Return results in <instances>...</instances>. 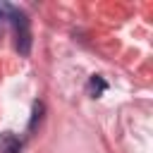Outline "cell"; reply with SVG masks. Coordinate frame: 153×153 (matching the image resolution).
I'll list each match as a JSON object with an SVG mask.
<instances>
[{"label":"cell","mask_w":153,"mask_h":153,"mask_svg":"<svg viewBox=\"0 0 153 153\" xmlns=\"http://www.w3.org/2000/svg\"><path fill=\"white\" fill-rule=\"evenodd\" d=\"M24 148V139H19L12 131H2L0 134V153H22Z\"/></svg>","instance_id":"cell-2"},{"label":"cell","mask_w":153,"mask_h":153,"mask_svg":"<svg viewBox=\"0 0 153 153\" xmlns=\"http://www.w3.org/2000/svg\"><path fill=\"white\" fill-rule=\"evenodd\" d=\"M2 10L7 14V22L12 24L14 29V45H17V53L22 57H26L31 53V24H29V17L24 10L14 7V5H7L2 2Z\"/></svg>","instance_id":"cell-1"},{"label":"cell","mask_w":153,"mask_h":153,"mask_svg":"<svg viewBox=\"0 0 153 153\" xmlns=\"http://www.w3.org/2000/svg\"><path fill=\"white\" fill-rule=\"evenodd\" d=\"M5 22H7V14H5V10H2V2H0V29L5 26Z\"/></svg>","instance_id":"cell-5"},{"label":"cell","mask_w":153,"mask_h":153,"mask_svg":"<svg viewBox=\"0 0 153 153\" xmlns=\"http://www.w3.org/2000/svg\"><path fill=\"white\" fill-rule=\"evenodd\" d=\"M86 91H88L91 98H100V96L108 91V81H105L100 74H93V76L88 79V84H86Z\"/></svg>","instance_id":"cell-3"},{"label":"cell","mask_w":153,"mask_h":153,"mask_svg":"<svg viewBox=\"0 0 153 153\" xmlns=\"http://www.w3.org/2000/svg\"><path fill=\"white\" fill-rule=\"evenodd\" d=\"M43 110H45V105H43L41 100H36V103H33V112H31V122H29V129H33V127L41 122V117H43Z\"/></svg>","instance_id":"cell-4"}]
</instances>
